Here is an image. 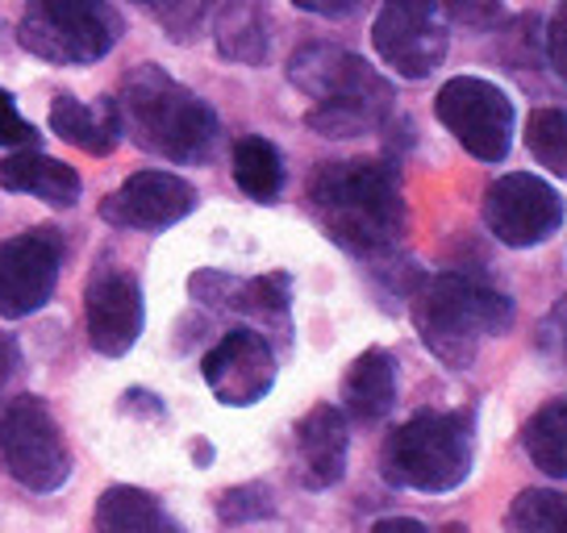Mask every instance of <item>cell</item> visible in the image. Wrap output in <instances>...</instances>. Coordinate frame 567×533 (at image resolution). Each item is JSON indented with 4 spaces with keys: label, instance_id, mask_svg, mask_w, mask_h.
Listing matches in <instances>:
<instances>
[{
    "label": "cell",
    "instance_id": "7a4b0ae2",
    "mask_svg": "<svg viewBox=\"0 0 567 533\" xmlns=\"http://www.w3.org/2000/svg\"><path fill=\"white\" fill-rule=\"evenodd\" d=\"M288 80L309 101H318L305 122L321 138H359L384 122L392 108L389 80L342 46H326V42L301 46L288 59Z\"/></svg>",
    "mask_w": 567,
    "mask_h": 533
},
{
    "label": "cell",
    "instance_id": "484cf974",
    "mask_svg": "<svg viewBox=\"0 0 567 533\" xmlns=\"http://www.w3.org/2000/svg\"><path fill=\"white\" fill-rule=\"evenodd\" d=\"M217 513L226 525H243V521H259V516H271V492L264 483H247V488H230L226 497L217 500Z\"/></svg>",
    "mask_w": 567,
    "mask_h": 533
},
{
    "label": "cell",
    "instance_id": "ac0fdd59",
    "mask_svg": "<svg viewBox=\"0 0 567 533\" xmlns=\"http://www.w3.org/2000/svg\"><path fill=\"white\" fill-rule=\"evenodd\" d=\"M342 405L354 421H384L396 405V363L389 351H363L342 375Z\"/></svg>",
    "mask_w": 567,
    "mask_h": 533
},
{
    "label": "cell",
    "instance_id": "cb8c5ba5",
    "mask_svg": "<svg viewBox=\"0 0 567 533\" xmlns=\"http://www.w3.org/2000/svg\"><path fill=\"white\" fill-rule=\"evenodd\" d=\"M526 146L550 176L567 179V108H534L526 122Z\"/></svg>",
    "mask_w": 567,
    "mask_h": 533
},
{
    "label": "cell",
    "instance_id": "1f68e13d",
    "mask_svg": "<svg viewBox=\"0 0 567 533\" xmlns=\"http://www.w3.org/2000/svg\"><path fill=\"white\" fill-rule=\"evenodd\" d=\"M372 533H425V525L413 516H389V521H375Z\"/></svg>",
    "mask_w": 567,
    "mask_h": 533
},
{
    "label": "cell",
    "instance_id": "5bb4252c",
    "mask_svg": "<svg viewBox=\"0 0 567 533\" xmlns=\"http://www.w3.org/2000/svg\"><path fill=\"white\" fill-rule=\"evenodd\" d=\"M196 209V188L172 171H138L101 200V217L117 230H167Z\"/></svg>",
    "mask_w": 567,
    "mask_h": 533
},
{
    "label": "cell",
    "instance_id": "52a82bcc",
    "mask_svg": "<svg viewBox=\"0 0 567 533\" xmlns=\"http://www.w3.org/2000/svg\"><path fill=\"white\" fill-rule=\"evenodd\" d=\"M0 459L30 492H54L71 475V450L38 396H18L0 412Z\"/></svg>",
    "mask_w": 567,
    "mask_h": 533
},
{
    "label": "cell",
    "instance_id": "e0dca14e",
    "mask_svg": "<svg viewBox=\"0 0 567 533\" xmlns=\"http://www.w3.org/2000/svg\"><path fill=\"white\" fill-rule=\"evenodd\" d=\"M0 188L47 200L54 209H71L80 200V176L63 159H51L42 150H18L0 163Z\"/></svg>",
    "mask_w": 567,
    "mask_h": 533
},
{
    "label": "cell",
    "instance_id": "f1b7e54d",
    "mask_svg": "<svg viewBox=\"0 0 567 533\" xmlns=\"http://www.w3.org/2000/svg\"><path fill=\"white\" fill-rule=\"evenodd\" d=\"M34 138H38L34 125L21 117L13 96L0 88V146H30Z\"/></svg>",
    "mask_w": 567,
    "mask_h": 533
},
{
    "label": "cell",
    "instance_id": "7c38bea8",
    "mask_svg": "<svg viewBox=\"0 0 567 533\" xmlns=\"http://www.w3.org/2000/svg\"><path fill=\"white\" fill-rule=\"evenodd\" d=\"M200 372H205V384L221 405L247 409V405H259L276 384V355H271V342L264 334L230 330L205 355Z\"/></svg>",
    "mask_w": 567,
    "mask_h": 533
},
{
    "label": "cell",
    "instance_id": "44dd1931",
    "mask_svg": "<svg viewBox=\"0 0 567 533\" xmlns=\"http://www.w3.org/2000/svg\"><path fill=\"white\" fill-rule=\"evenodd\" d=\"M217 51L234 63H264L267 21L259 0H226V9L217 18Z\"/></svg>",
    "mask_w": 567,
    "mask_h": 533
},
{
    "label": "cell",
    "instance_id": "d6986e66",
    "mask_svg": "<svg viewBox=\"0 0 567 533\" xmlns=\"http://www.w3.org/2000/svg\"><path fill=\"white\" fill-rule=\"evenodd\" d=\"M96 533H184L163 504L142 488H109L96 500Z\"/></svg>",
    "mask_w": 567,
    "mask_h": 533
},
{
    "label": "cell",
    "instance_id": "8992f818",
    "mask_svg": "<svg viewBox=\"0 0 567 533\" xmlns=\"http://www.w3.org/2000/svg\"><path fill=\"white\" fill-rule=\"evenodd\" d=\"M122 21L109 0H30L21 46L47 63H96L113 51Z\"/></svg>",
    "mask_w": 567,
    "mask_h": 533
},
{
    "label": "cell",
    "instance_id": "ba28073f",
    "mask_svg": "<svg viewBox=\"0 0 567 533\" xmlns=\"http://www.w3.org/2000/svg\"><path fill=\"white\" fill-rule=\"evenodd\" d=\"M439 122L455 134V143L480 163H501L514 146L517 113L505 92L480 80V75H455L434 96Z\"/></svg>",
    "mask_w": 567,
    "mask_h": 533
},
{
    "label": "cell",
    "instance_id": "d6a6232c",
    "mask_svg": "<svg viewBox=\"0 0 567 533\" xmlns=\"http://www.w3.org/2000/svg\"><path fill=\"white\" fill-rule=\"evenodd\" d=\"M13 367H18V346L4 338V342H0V384L13 375Z\"/></svg>",
    "mask_w": 567,
    "mask_h": 533
},
{
    "label": "cell",
    "instance_id": "d4e9b609",
    "mask_svg": "<svg viewBox=\"0 0 567 533\" xmlns=\"http://www.w3.org/2000/svg\"><path fill=\"white\" fill-rule=\"evenodd\" d=\"M134 4H142L172 38H193L209 13V0H134Z\"/></svg>",
    "mask_w": 567,
    "mask_h": 533
},
{
    "label": "cell",
    "instance_id": "4dcf8cb0",
    "mask_svg": "<svg viewBox=\"0 0 567 533\" xmlns=\"http://www.w3.org/2000/svg\"><path fill=\"white\" fill-rule=\"evenodd\" d=\"M305 13H318V18H347L359 0H292Z\"/></svg>",
    "mask_w": 567,
    "mask_h": 533
},
{
    "label": "cell",
    "instance_id": "9c48e42d",
    "mask_svg": "<svg viewBox=\"0 0 567 533\" xmlns=\"http://www.w3.org/2000/svg\"><path fill=\"white\" fill-rule=\"evenodd\" d=\"M372 46L396 75L425 80L446 59V21L439 0H384L372 21Z\"/></svg>",
    "mask_w": 567,
    "mask_h": 533
},
{
    "label": "cell",
    "instance_id": "8fae6325",
    "mask_svg": "<svg viewBox=\"0 0 567 533\" xmlns=\"http://www.w3.org/2000/svg\"><path fill=\"white\" fill-rule=\"evenodd\" d=\"M63 263L59 230H30L0 242V317L21 321L54 296Z\"/></svg>",
    "mask_w": 567,
    "mask_h": 533
},
{
    "label": "cell",
    "instance_id": "83f0119b",
    "mask_svg": "<svg viewBox=\"0 0 567 533\" xmlns=\"http://www.w3.org/2000/svg\"><path fill=\"white\" fill-rule=\"evenodd\" d=\"M439 9H443L451 21H460V25L484 30V25H493V21L501 18L505 0H439Z\"/></svg>",
    "mask_w": 567,
    "mask_h": 533
},
{
    "label": "cell",
    "instance_id": "603a6c76",
    "mask_svg": "<svg viewBox=\"0 0 567 533\" xmlns=\"http://www.w3.org/2000/svg\"><path fill=\"white\" fill-rule=\"evenodd\" d=\"M514 533H567V497L550 488H526L509 509Z\"/></svg>",
    "mask_w": 567,
    "mask_h": 533
},
{
    "label": "cell",
    "instance_id": "9a60e30c",
    "mask_svg": "<svg viewBox=\"0 0 567 533\" xmlns=\"http://www.w3.org/2000/svg\"><path fill=\"white\" fill-rule=\"evenodd\" d=\"M347 417L334 405H318L305 412L297 426V459H301V483L305 488H334L347 475Z\"/></svg>",
    "mask_w": 567,
    "mask_h": 533
},
{
    "label": "cell",
    "instance_id": "5b68a950",
    "mask_svg": "<svg viewBox=\"0 0 567 533\" xmlns=\"http://www.w3.org/2000/svg\"><path fill=\"white\" fill-rule=\"evenodd\" d=\"M392 488L451 492L472 475V412H417L380 450Z\"/></svg>",
    "mask_w": 567,
    "mask_h": 533
},
{
    "label": "cell",
    "instance_id": "277c9868",
    "mask_svg": "<svg viewBox=\"0 0 567 533\" xmlns=\"http://www.w3.org/2000/svg\"><path fill=\"white\" fill-rule=\"evenodd\" d=\"M409 313H413V325L422 334L425 351L443 358L446 367L463 372L476 363L480 342L509 330L514 304L476 275L443 271V275H430L413 288Z\"/></svg>",
    "mask_w": 567,
    "mask_h": 533
},
{
    "label": "cell",
    "instance_id": "ffe728a7",
    "mask_svg": "<svg viewBox=\"0 0 567 533\" xmlns=\"http://www.w3.org/2000/svg\"><path fill=\"white\" fill-rule=\"evenodd\" d=\"M522 442H526V454L543 475L567 480V396L547 400L534 412L522 429Z\"/></svg>",
    "mask_w": 567,
    "mask_h": 533
},
{
    "label": "cell",
    "instance_id": "2e32d148",
    "mask_svg": "<svg viewBox=\"0 0 567 533\" xmlns=\"http://www.w3.org/2000/svg\"><path fill=\"white\" fill-rule=\"evenodd\" d=\"M51 129L63 143L80 146L84 155H92V159H105L122 143V108H117V101L84 105L75 96H54Z\"/></svg>",
    "mask_w": 567,
    "mask_h": 533
},
{
    "label": "cell",
    "instance_id": "6da1fadb",
    "mask_svg": "<svg viewBox=\"0 0 567 533\" xmlns=\"http://www.w3.org/2000/svg\"><path fill=\"white\" fill-rule=\"evenodd\" d=\"M309 200L338 247L363 259L389 254L405 233L401 176L384 159L326 163L309 184Z\"/></svg>",
    "mask_w": 567,
    "mask_h": 533
},
{
    "label": "cell",
    "instance_id": "4316f807",
    "mask_svg": "<svg viewBox=\"0 0 567 533\" xmlns=\"http://www.w3.org/2000/svg\"><path fill=\"white\" fill-rule=\"evenodd\" d=\"M538 346L550 363H564L567 367V296L550 304V313L538 325Z\"/></svg>",
    "mask_w": 567,
    "mask_h": 533
},
{
    "label": "cell",
    "instance_id": "f546056e",
    "mask_svg": "<svg viewBox=\"0 0 567 533\" xmlns=\"http://www.w3.org/2000/svg\"><path fill=\"white\" fill-rule=\"evenodd\" d=\"M547 51H550V67L559 72V80H567V0L559 4V13L550 18Z\"/></svg>",
    "mask_w": 567,
    "mask_h": 533
},
{
    "label": "cell",
    "instance_id": "3957f363",
    "mask_svg": "<svg viewBox=\"0 0 567 533\" xmlns=\"http://www.w3.org/2000/svg\"><path fill=\"white\" fill-rule=\"evenodd\" d=\"M117 108L125 134L167 163H205L217 146V113L155 63L125 75Z\"/></svg>",
    "mask_w": 567,
    "mask_h": 533
},
{
    "label": "cell",
    "instance_id": "7402d4cb",
    "mask_svg": "<svg viewBox=\"0 0 567 533\" xmlns=\"http://www.w3.org/2000/svg\"><path fill=\"white\" fill-rule=\"evenodd\" d=\"M234 179L255 200H276L284 188L280 150L267 143V138H259V134L238 138V146H234Z\"/></svg>",
    "mask_w": 567,
    "mask_h": 533
},
{
    "label": "cell",
    "instance_id": "4fadbf2b",
    "mask_svg": "<svg viewBox=\"0 0 567 533\" xmlns=\"http://www.w3.org/2000/svg\"><path fill=\"white\" fill-rule=\"evenodd\" d=\"M84 317H89L92 351L109 358H122L142 338V288L122 266H96L84 292Z\"/></svg>",
    "mask_w": 567,
    "mask_h": 533
},
{
    "label": "cell",
    "instance_id": "30bf717a",
    "mask_svg": "<svg viewBox=\"0 0 567 533\" xmlns=\"http://www.w3.org/2000/svg\"><path fill=\"white\" fill-rule=\"evenodd\" d=\"M484 226L505 247H538L564 226V196L555 192L547 179L526 176V171L501 176L484 192Z\"/></svg>",
    "mask_w": 567,
    "mask_h": 533
},
{
    "label": "cell",
    "instance_id": "836d02e7",
    "mask_svg": "<svg viewBox=\"0 0 567 533\" xmlns=\"http://www.w3.org/2000/svg\"><path fill=\"white\" fill-rule=\"evenodd\" d=\"M443 533H467V530H463V525H446Z\"/></svg>",
    "mask_w": 567,
    "mask_h": 533
}]
</instances>
